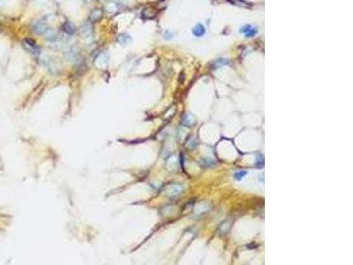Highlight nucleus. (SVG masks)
<instances>
[{
    "instance_id": "9b49d317",
    "label": "nucleus",
    "mask_w": 353,
    "mask_h": 265,
    "mask_svg": "<svg viewBox=\"0 0 353 265\" xmlns=\"http://www.w3.org/2000/svg\"><path fill=\"white\" fill-rule=\"evenodd\" d=\"M86 1H91V0H86Z\"/></svg>"
},
{
    "instance_id": "39448f33",
    "label": "nucleus",
    "mask_w": 353,
    "mask_h": 265,
    "mask_svg": "<svg viewBox=\"0 0 353 265\" xmlns=\"http://www.w3.org/2000/svg\"><path fill=\"white\" fill-rule=\"evenodd\" d=\"M81 35L84 37H90L93 36V29H92L91 24L86 23L84 26L81 28Z\"/></svg>"
},
{
    "instance_id": "f8f14e48",
    "label": "nucleus",
    "mask_w": 353,
    "mask_h": 265,
    "mask_svg": "<svg viewBox=\"0 0 353 265\" xmlns=\"http://www.w3.org/2000/svg\"><path fill=\"white\" fill-rule=\"evenodd\" d=\"M160 1H164V0H160Z\"/></svg>"
},
{
    "instance_id": "20e7f679",
    "label": "nucleus",
    "mask_w": 353,
    "mask_h": 265,
    "mask_svg": "<svg viewBox=\"0 0 353 265\" xmlns=\"http://www.w3.org/2000/svg\"><path fill=\"white\" fill-rule=\"evenodd\" d=\"M63 30L67 34V35H73L74 32H75V26L73 25V23L71 21H65L63 24Z\"/></svg>"
},
{
    "instance_id": "9d476101",
    "label": "nucleus",
    "mask_w": 353,
    "mask_h": 265,
    "mask_svg": "<svg viewBox=\"0 0 353 265\" xmlns=\"http://www.w3.org/2000/svg\"><path fill=\"white\" fill-rule=\"evenodd\" d=\"M246 174H247V172H245V171H239V172L235 173V178H236V179H243V177H244Z\"/></svg>"
},
{
    "instance_id": "7ed1b4c3",
    "label": "nucleus",
    "mask_w": 353,
    "mask_h": 265,
    "mask_svg": "<svg viewBox=\"0 0 353 265\" xmlns=\"http://www.w3.org/2000/svg\"><path fill=\"white\" fill-rule=\"evenodd\" d=\"M240 31H241L242 33H244L245 36H246V37H252V36H254L256 34H257V32H258L257 29L254 28V27H253V26H251V25H246V26H244V27L241 29Z\"/></svg>"
},
{
    "instance_id": "f03ea898",
    "label": "nucleus",
    "mask_w": 353,
    "mask_h": 265,
    "mask_svg": "<svg viewBox=\"0 0 353 265\" xmlns=\"http://www.w3.org/2000/svg\"><path fill=\"white\" fill-rule=\"evenodd\" d=\"M47 29H48V28H47V25L44 23V22L42 21H36L33 25V30H34V32L35 33H36V34H38V35H42V34H44L46 31H47Z\"/></svg>"
},
{
    "instance_id": "0eeeda50",
    "label": "nucleus",
    "mask_w": 353,
    "mask_h": 265,
    "mask_svg": "<svg viewBox=\"0 0 353 265\" xmlns=\"http://www.w3.org/2000/svg\"><path fill=\"white\" fill-rule=\"evenodd\" d=\"M44 37H45V39L46 40H48V41H49V42H54V41H56V38H57V34H56V31H54V30H52V29H47V31L44 33Z\"/></svg>"
},
{
    "instance_id": "6e6552de",
    "label": "nucleus",
    "mask_w": 353,
    "mask_h": 265,
    "mask_svg": "<svg viewBox=\"0 0 353 265\" xmlns=\"http://www.w3.org/2000/svg\"><path fill=\"white\" fill-rule=\"evenodd\" d=\"M192 33H193V35L195 36L200 37V36H203L205 35V33H206V29H205V28L203 27V25H201V24H198V25H196V26L193 28V29H192Z\"/></svg>"
},
{
    "instance_id": "423d86ee",
    "label": "nucleus",
    "mask_w": 353,
    "mask_h": 265,
    "mask_svg": "<svg viewBox=\"0 0 353 265\" xmlns=\"http://www.w3.org/2000/svg\"><path fill=\"white\" fill-rule=\"evenodd\" d=\"M102 15H103V12H102L101 9H95L91 14H90L89 21H90V22L98 21L99 20L101 19Z\"/></svg>"
},
{
    "instance_id": "f257e3e1",
    "label": "nucleus",
    "mask_w": 353,
    "mask_h": 265,
    "mask_svg": "<svg viewBox=\"0 0 353 265\" xmlns=\"http://www.w3.org/2000/svg\"><path fill=\"white\" fill-rule=\"evenodd\" d=\"M23 46L24 48L28 51H30L32 54L37 55L40 53V47L36 45L35 40L31 38H27L23 41Z\"/></svg>"
},
{
    "instance_id": "1a4fd4ad",
    "label": "nucleus",
    "mask_w": 353,
    "mask_h": 265,
    "mask_svg": "<svg viewBox=\"0 0 353 265\" xmlns=\"http://www.w3.org/2000/svg\"><path fill=\"white\" fill-rule=\"evenodd\" d=\"M118 41H119V43H121V44L125 45V44H127V43H131V41H132V38L128 36V35L123 34V35H120V36L118 37Z\"/></svg>"
}]
</instances>
